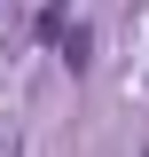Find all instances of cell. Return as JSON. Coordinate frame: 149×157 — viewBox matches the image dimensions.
Returning <instances> with one entry per match:
<instances>
[{
  "label": "cell",
  "instance_id": "1",
  "mask_svg": "<svg viewBox=\"0 0 149 157\" xmlns=\"http://www.w3.org/2000/svg\"><path fill=\"white\" fill-rule=\"evenodd\" d=\"M0 157H16V141H0Z\"/></svg>",
  "mask_w": 149,
  "mask_h": 157
}]
</instances>
